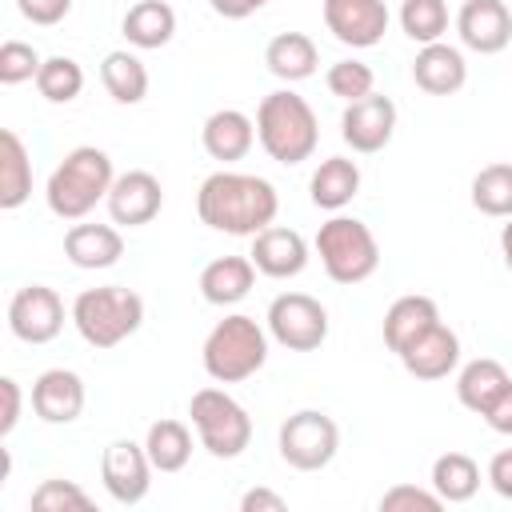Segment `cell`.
<instances>
[{
  "instance_id": "obj_19",
  "label": "cell",
  "mask_w": 512,
  "mask_h": 512,
  "mask_svg": "<svg viewBox=\"0 0 512 512\" xmlns=\"http://www.w3.org/2000/svg\"><path fill=\"white\" fill-rule=\"evenodd\" d=\"M412 80L420 92L428 96H452L468 84V64H464V52L436 40V44H420L416 60H412Z\"/></svg>"
},
{
  "instance_id": "obj_35",
  "label": "cell",
  "mask_w": 512,
  "mask_h": 512,
  "mask_svg": "<svg viewBox=\"0 0 512 512\" xmlns=\"http://www.w3.org/2000/svg\"><path fill=\"white\" fill-rule=\"evenodd\" d=\"M324 84L332 96H340L344 104L376 92V72L364 64V60H336L328 72H324Z\"/></svg>"
},
{
  "instance_id": "obj_25",
  "label": "cell",
  "mask_w": 512,
  "mask_h": 512,
  "mask_svg": "<svg viewBox=\"0 0 512 512\" xmlns=\"http://www.w3.org/2000/svg\"><path fill=\"white\" fill-rule=\"evenodd\" d=\"M264 64H268V72H272L276 80L296 84V80L316 76L320 52H316L312 36H304V32H276V36L268 40V48H264Z\"/></svg>"
},
{
  "instance_id": "obj_16",
  "label": "cell",
  "mask_w": 512,
  "mask_h": 512,
  "mask_svg": "<svg viewBox=\"0 0 512 512\" xmlns=\"http://www.w3.org/2000/svg\"><path fill=\"white\" fill-rule=\"evenodd\" d=\"M252 264L260 276L268 280H292L308 268V240L296 232V228H280V224H268L264 232L252 236Z\"/></svg>"
},
{
  "instance_id": "obj_31",
  "label": "cell",
  "mask_w": 512,
  "mask_h": 512,
  "mask_svg": "<svg viewBox=\"0 0 512 512\" xmlns=\"http://www.w3.org/2000/svg\"><path fill=\"white\" fill-rule=\"evenodd\" d=\"M432 488L444 504H464L480 488V464L468 452H444L432 460Z\"/></svg>"
},
{
  "instance_id": "obj_4",
  "label": "cell",
  "mask_w": 512,
  "mask_h": 512,
  "mask_svg": "<svg viewBox=\"0 0 512 512\" xmlns=\"http://www.w3.org/2000/svg\"><path fill=\"white\" fill-rule=\"evenodd\" d=\"M76 332L84 344L92 348H116L128 336L140 332L144 324V296L124 288V284H100V288H84L72 308H68Z\"/></svg>"
},
{
  "instance_id": "obj_39",
  "label": "cell",
  "mask_w": 512,
  "mask_h": 512,
  "mask_svg": "<svg viewBox=\"0 0 512 512\" xmlns=\"http://www.w3.org/2000/svg\"><path fill=\"white\" fill-rule=\"evenodd\" d=\"M16 8H20L24 20H32L40 28H52L72 12V0H16Z\"/></svg>"
},
{
  "instance_id": "obj_42",
  "label": "cell",
  "mask_w": 512,
  "mask_h": 512,
  "mask_svg": "<svg viewBox=\"0 0 512 512\" xmlns=\"http://www.w3.org/2000/svg\"><path fill=\"white\" fill-rule=\"evenodd\" d=\"M488 484L500 500H512V448H504L488 460Z\"/></svg>"
},
{
  "instance_id": "obj_41",
  "label": "cell",
  "mask_w": 512,
  "mask_h": 512,
  "mask_svg": "<svg viewBox=\"0 0 512 512\" xmlns=\"http://www.w3.org/2000/svg\"><path fill=\"white\" fill-rule=\"evenodd\" d=\"M484 416V424L492 428V432H500V436H512V380H508V388L480 412Z\"/></svg>"
},
{
  "instance_id": "obj_23",
  "label": "cell",
  "mask_w": 512,
  "mask_h": 512,
  "mask_svg": "<svg viewBox=\"0 0 512 512\" xmlns=\"http://www.w3.org/2000/svg\"><path fill=\"white\" fill-rule=\"evenodd\" d=\"M256 284V264L252 256H216L200 268V296L216 308L240 304Z\"/></svg>"
},
{
  "instance_id": "obj_13",
  "label": "cell",
  "mask_w": 512,
  "mask_h": 512,
  "mask_svg": "<svg viewBox=\"0 0 512 512\" xmlns=\"http://www.w3.org/2000/svg\"><path fill=\"white\" fill-rule=\"evenodd\" d=\"M104 204H108L112 224H120V228H144V224H152L160 216L164 188H160V180L152 172L128 168V172H120L112 180V192H108Z\"/></svg>"
},
{
  "instance_id": "obj_26",
  "label": "cell",
  "mask_w": 512,
  "mask_h": 512,
  "mask_svg": "<svg viewBox=\"0 0 512 512\" xmlns=\"http://www.w3.org/2000/svg\"><path fill=\"white\" fill-rule=\"evenodd\" d=\"M120 32H124V40H128L132 48H144V52L164 48V44L176 36V12H172V4H164V0H136V4L124 12Z\"/></svg>"
},
{
  "instance_id": "obj_12",
  "label": "cell",
  "mask_w": 512,
  "mask_h": 512,
  "mask_svg": "<svg viewBox=\"0 0 512 512\" xmlns=\"http://www.w3.org/2000/svg\"><path fill=\"white\" fill-rule=\"evenodd\" d=\"M392 132H396V104L384 92H368V96L344 104V112H340V136L360 156L384 152L392 144Z\"/></svg>"
},
{
  "instance_id": "obj_6",
  "label": "cell",
  "mask_w": 512,
  "mask_h": 512,
  "mask_svg": "<svg viewBox=\"0 0 512 512\" xmlns=\"http://www.w3.org/2000/svg\"><path fill=\"white\" fill-rule=\"evenodd\" d=\"M312 248H316V256H320V264H324L332 284H364L380 268V244H376L372 228L364 220H356V216L332 212L320 224Z\"/></svg>"
},
{
  "instance_id": "obj_5",
  "label": "cell",
  "mask_w": 512,
  "mask_h": 512,
  "mask_svg": "<svg viewBox=\"0 0 512 512\" xmlns=\"http://www.w3.org/2000/svg\"><path fill=\"white\" fill-rule=\"evenodd\" d=\"M268 360V332L256 324V316L232 312L212 324L200 348V364L216 384H240L256 376Z\"/></svg>"
},
{
  "instance_id": "obj_45",
  "label": "cell",
  "mask_w": 512,
  "mask_h": 512,
  "mask_svg": "<svg viewBox=\"0 0 512 512\" xmlns=\"http://www.w3.org/2000/svg\"><path fill=\"white\" fill-rule=\"evenodd\" d=\"M500 256H504V268L512 272V216H508V224L500 228Z\"/></svg>"
},
{
  "instance_id": "obj_40",
  "label": "cell",
  "mask_w": 512,
  "mask_h": 512,
  "mask_svg": "<svg viewBox=\"0 0 512 512\" xmlns=\"http://www.w3.org/2000/svg\"><path fill=\"white\" fill-rule=\"evenodd\" d=\"M0 396H4V416H0V436H12L16 424H20V404H24V392L12 376H0Z\"/></svg>"
},
{
  "instance_id": "obj_43",
  "label": "cell",
  "mask_w": 512,
  "mask_h": 512,
  "mask_svg": "<svg viewBox=\"0 0 512 512\" xmlns=\"http://www.w3.org/2000/svg\"><path fill=\"white\" fill-rule=\"evenodd\" d=\"M284 508H288V500L272 488H248L240 496V512H284Z\"/></svg>"
},
{
  "instance_id": "obj_33",
  "label": "cell",
  "mask_w": 512,
  "mask_h": 512,
  "mask_svg": "<svg viewBox=\"0 0 512 512\" xmlns=\"http://www.w3.org/2000/svg\"><path fill=\"white\" fill-rule=\"evenodd\" d=\"M448 0H404L400 4V32L412 44H436L448 32Z\"/></svg>"
},
{
  "instance_id": "obj_14",
  "label": "cell",
  "mask_w": 512,
  "mask_h": 512,
  "mask_svg": "<svg viewBox=\"0 0 512 512\" xmlns=\"http://www.w3.org/2000/svg\"><path fill=\"white\" fill-rule=\"evenodd\" d=\"M384 0H324V28L348 48H376L388 32Z\"/></svg>"
},
{
  "instance_id": "obj_15",
  "label": "cell",
  "mask_w": 512,
  "mask_h": 512,
  "mask_svg": "<svg viewBox=\"0 0 512 512\" xmlns=\"http://www.w3.org/2000/svg\"><path fill=\"white\" fill-rule=\"evenodd\" d=\"M456 36L480 56H496L512 44V12L504 0H464L456 12Z\"/></svg>"
},
{
  "instance_id": "obj_38",
  "label": "cell",
  "mask_w": 512,
  "mask_h": 512,
  "mask_svg": "<svg viewBox=\"0 0 512 512\" xmlns=\"http://www.w3.org/2000/svg\"><path fill=\"white\" fill-rule=\"evenodd\" d=\"M436 512L444 508V500L436 496V488H416V484H392L380 496V512Z\"/></svg>"
},
{
  "instance_id": "obj_7",
  "label": "cell",
  "mask_w": 512,
  "mask_h": 512,
  "mask_svg": "<svg viewBox=\"0 0 512 512\" xmlns=\"http://www.w3.org/2000/svg\"><path fill=\"white\" fill-rule=\"evenodd\" d=\"M188 416H192V428L200 436V448L216 460H236L252 444V416L244 412V404L236 396H228L216 384L192 392Z\"/></svg>"
},
{
  "instance_id": "obj_24",
  "label": "cell",
  "mask_w": 512,
  "mask_h": 512,
  "mask_svg": "<svg viewBox=\"0 0 512 512\" xmlns=\"http://www.w3.org/2000/svg\"><path fill=\"white\" fill-rule=\"evenodd\" d=\"M356 192H360V164L348 160V156H328V160H320L316 172H312V180H308V196H312V204L324 208V212L348 208V204L356 200Z\"/></svg>"
},
{
  "instance_id": "obj_36",
  "label": "cell",
  "mask_w": 512,
  "mask_h": 512,
  "mask_svg": "<svg viewBox=\"0 0 512 512\" xmlns=\"http://www.w3.org/2000/svg\"><path fill=\"white\" fill-rule=\"evenodd\" d=\"M28 508H36V512H88L92 496L72 480H40Z\"/></svg>"
},
{
  "instance_id": "obj_20",
  "label": "cell",
  "mask_w": 512,
  "mask_h": 512,
  "mask_svg": "<svg viewBox=\"0 0 512 512\" xmlns=\"http://www.w3.org/2000/svg\"><path fill=\"white\" fill-rule=\"evenodd\" d=\"M200 144H204V152H208L212 160L236 164V160H244V156L252 152V144H256V120L244 116L240 108H216V112L204 120V128H200Z\"/></svg>"
},
{
  "instance_id": "obj_22",
  "label": "cell",
  "mask_w": 512,
  "mask_h": 512,
  "mask_svg": "<svg viewBox=\"0 0 512 512\" xmlns=\"http://www.w3.org/2000/svg\"><path fill=\"white\" fill-rule=\"evenodd\" d=\"M436 324H440V308H436V300H432V296H420V292H408V296H400V300L388 304L380 332H384L388 352L400 356L412 340H420V336H424L428 328H436Z\"/></svg>"
},
{
  "instance_id": "obj_8",
  "label": "cell",
  "mask_w": 512,
  "mask_h": 512,
  "mask_svg": "<svg viewBox=\"0 0 512 512\" xmlns=\"http://www.w3.org/2000/svg\"><path fill=\"white\" fill-rule=\"evenodd\" d=\"M276 448H280V460L288 468H296V472H320L340 452V428H336V420L328 412L300 408V412H292L280 424Z\"/></svg>"
},
{
  "instance_id": "obj_3",
  "label": "cell",
  "mask_w": 512,
  "mask_h": 512,
  "mask_svg": "<svg viewBox=\"0 0 512 512\" xmlns=\"http://www.w3.org/2000/svg\"><path fill=\"white\" fill-rule=\"evenodd\" d=\"M112 180H116L112 156L96 144H80V148L64 152V160L52 168V176L44 184L48 212L60 220H84L100 200H108Z\"/></svg>"
},
{
  "instance_id": "obj_32",
  "label": "cell",
  "mask_w": 512,
  "mask_h": 512,
  "mask_svg": "<svg viewBox=\"0 0 512 512\" xmlns=\"http://www.w3.org/2000/svg\"><path fill=\"white\" fill-rule=\"evenodd\" d=\"M472 208L492 216V220H508L512 216V164L508 160L484 164L472 176Z\"/></svg>"
},
{
  "instance_id": "obj_11",
  "label": "cell",
  "mask_w": 512,
  "mask_h": 512,
  "mask_svg": "<svg viewBox=\"0 0 512 512\" xmlns=\"http://www.w3.org/2000/svg\"><path fill=\"white\" fill-rule=\"evenodd\" d=\"M152 460H148V448L136 444V440H112L100 456V480H104V492L120 504V508H132L148 496L152 488Z\"/></svg>"
},
{
  "instance_id": "obj_29",
  "label": "cell",
  "mask_w": 512,
  "mask_h": 512,
  "mask_svg": "<svg viewBox=\"0 0 512 512\" xmlns=\"http://www.w3.org/2000/svg\"><path fill=\"white\" fill-rule=\"evenodd\" d=\"M144 448H148V460L156 472H180L188 460H192V432L184 420H152L148 432H144Z\"/></svg>"
},
{
  "instance_id": "obj_44",
  "label": "cell",
  "mask_w": 512,
  "mask_h": 512,
  "mask_svg": "<svg viewBox=\"0 0 512 512\" xmlns=\"http://www.w3.org/2000/svg\"><path fill=\"white\" fill-rule=\"evenodd\" d=\"M208 4H212V12L224 16V20H244V16L260 12L268 0H208Z\"/></svg>"
},
{
  "instance_id": "obj_37",
  "label": "cell",
  "mask_w": 512,
  "mask_h": 512,
  "mask_svg": "<svg viewBox=\"0 0 512 512\" xmlns=\"http://www.w3.org/2000/svg\"><path fill=\"white\" fill-rule=\"evenodd\" d=\"M40 64H44V56L24 40H4L0 44V84L12 88V84H24V80H36Z\"/></svg>"
},
{
  "instance_id": "obj_30",
  "label": "cell",
  "mask_w": 512,
  "mask_h": 512,
  "mask_svg": "<svg viewBox=\"0 0 512 512\" xmlns=\"http://www.w3.org/2000/svg\"><path fill=\"white\" fill-rule=\"evenodd\" d=\"M100 84L108 88V96L116 104H140L148 96V68L136 52L116 48L100 60Z\"/></svg>"
},
{
  "instance_id": "obj_2",
  "label": "cell",
  "mask_w": 512,
  "mask_h": 512,
  "mask_svg": "<svg viewBox=\"0 0 512 512\" xmlns=\"http://www.w3.org/2000/svg\"><path fill=\"white\" fill-rule=\"evenodd\" d=\"M256 140L276 164L292 168V164L312 160L320 144V120L300 92L276 88L256 108Z\"/></svg>"
},
{
  "instance_id": "obj_9",
  "label": "cell",
  "mask_w": 512,
  "mask_h": 512,
  "mask_svg": "<svg viewBox=\"0 0 512 512\" xmlns=\"http://www.w3.org/2000/svg\"><path fill=\"white\" fill-rule=\"evenodd\" d=\"M268 336L288 352H316L328 340V308L308 292H280L268 304Z\"/></svg>"
},
{
  "instance_id": "obj_17",
  "label": "cell",
  "mask_w": 512,
  "mask_h": 512,
  "mask_svg": "<svg viewBox=\"0 0 512 512\" xmlns=\"http://www.w3.org/2000/svg\"><path fill=\"white\" fill-rule=\"evenodd\" d=\"M84 380L72 368H48L32 380V412L44 424H72L84 412Z\"/></svg>"
},
{
  "instance_id": "obj_18",
  "label": "cell",
  "mask_w": 512,
  "mask_h": 512,
  "mask_svg": "<svg viewBox=\"0 0 512 512\" xmlns=\"http://www.w3.org/2000/svg\"><path fill=\"white\" fill-rule=\"evenodd\" d=\"M400 364L416 380H444L460 368V336L440 320L436 328H428L420 340H412L400 352Z\"/></svg>"
},
{
  "instance_id": "obj_1",
  "label": "cell",
  "mask_w": 512,
  "mask_h": 512,
  "mask_svg": "<svg viewBox=\"0 0 512 512\" xmlns=\"http://www.w3.org/2000/svg\"><path fill=\"white\" fill-rule=\"evenodd\" d=\"M276 212H280V196H276L272 180L252 176V172L220 168V172L204 176V184L196 192L200 224H208L212 232H224V236H256L276 220Z\"/></svg>"
},
{
  "instance_id": "obj_27",
  "label": "cell",
  "mask_w": 512,
  "mask_h": 512,
  "mask_svg": "<svg viewBox=\"0 0 512 512\" xmlns=\"http://www.w3.org/2000/svg\"><path fill=\"white\" fill-rule=\"evenodd\" d=\"M32 196V156L24 148V140L4 128L0 132V208L16 212L20 204H28Z\"/></svg>"
},
{
  "instance_id": "obj_34",
  "label": "cell",
  "mask_w": 512,
  "mask_h": 512,
  "mask_svg": "<svg viewBox=\"0 0 512 512\" xmlns=\"http://www.w3.org/2000/svg\"><path fill=\"white\" fill-rule=\"evenodd\" d=\"M36 92L48 104H72L84 92V68L72 56H44L36 72Z\"/></svg>"
},
{
  "instance_id": "obj_21",
  "label": "cell",
  "mask_w": 512,
  "mask_h": 512,
  "mask_svg": "<svg viewBox=\"0 0 512 512\" xmlns=\"http://www.w3.org/2000/svg\"><path fill=\"white\" fill-rule=\"evenodd\" d=\"M64 256L72 268L100 272L124 256V236L112 224H72L64 232Z\"/></svg>"
},
{
  "instance_id": "obj_10",
  "label": "cell",
  "mask_w": 512,
  "mask_h": 512,
  "mask_svg": "<svg viewBox=\"0 0 512 512\" xmlns=\"http://www.w3.org/2000/svg\"><path fill=\"white\" fill-rule=\"evenodd\" d=\"M64 328V300L48 284H24L8 300V332L20 344H52Z\"/></svg>"
},
{
  "instance_id": "obj_28",
  "label": "cell",
  "mask_w": 512,
  "mask_h": 512,
  "mask_svg": "<svg viewBox=\"0 0 512 512\" xmlns=\"http://www.w3.org/2000/svg\"><path fill=\"white\" fill-rule=\"evenodd\" d=\"M508 368L500 364V360H492V356H476V360H468L460 372H456V400L468 408V412H484L504 388H508Z\"/></svg>"
}]
</instances>
